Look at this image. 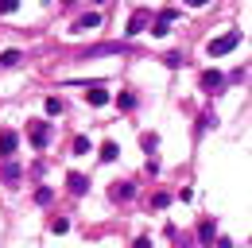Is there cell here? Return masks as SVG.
<instances>
[{"label": "cell", "mask_w": 252, "mask_h": 248, "mask_svg": "<svg viewBox=\"0 0 252 248\" xmlns=\"http://www.w3.org/2000/svg\"><path fill=\"white\" fill-rule=\"evenodd\" d=\"M221 86H225V78H221L218 70H206V74H202V90L206 93H218Z\"/></svg>", "instance_id": "9"}, {"label": "cell", "mask_w": 252, "mask_h": 248, "mask_svg": "<svg viewBox=\"0 0 252 248\" xmlns=\"http://www.w3.org/2000/svg\"><path fill=\"white\" fill-rule=\"evenodd\" d=\"M144 28H148V8H140V12H132V20H128V31H125V35H140Z\"/></svg>", "instance_id": "7"}, {"label": "cell", "mask_w": 252, "mask_h": 248, "mask_svg": "<svg viewBox=\"0 0 252 248\" xmlns=\"http://www.w3.org/2000/svg\"><path fill=\"white\" fill-rule=\"evenodd\" d=\"M167 202H171V194H163V190H159L156 198H152V206H156V210H163V206H167Z\"/></svg>", "instance_id": "23"}, {"label": "cell", "mask_w": 252, "mask_h": 248, "mask_svg": "<svg viewBox=\"0 0 252 248\" xmlns=\"http://www.w3.org/2000/svg\"><path fill=\"white\" fill-rule=\"evenodd\" d=\"M190 8H206V4H210V0H187Z\"/></svg>", "instance_id": "24"}, {"label": "cell", "mask_w": 252, "mask_h": 248, "mask_svg": "<svg viewBox=\"0 0 252 248\" xmlns=\"http://www.w3.org/2000/svg\"><path fill=\"white\" fill-rule=\"evenodd\" d=\"M121 109H136V93H121Z\"/></svg>", "instance_id": "22"}, {"label": "cell", "mask_w": 252, "mask_h": 248, "mask_svg": "<svg viewBox=\"0 0 252 248\" xmlns=\"http://www.w3.org/2000/svg\"><path fill=\"white\" fill-rule=\"evenodd\" d=\"M94 4H105V0H94Z\"/></svg>", "instance_id": "25"}, {"label": "cell", "mask_w": 252, "mask_h": 248, "mask_svg": "<svg viewBox=\"0 0 252 248\" xmlns=\"http://www.w3.org/2000/svg\"><path fill=\"white\" fill-rule=\"evenodd\" d=\"M109 198H113V202H132V198H136V186L132 183H113Z\"/></svg>", "instance_id": "6"}, {"label": "cell", "mask_w": 252, "mask_h": 248, "mask_svg": "<svg viewBox=\"0 0 252 248\" xmlns=\"http://www.w3.org/2000/svg\"><path fill=\"white\" fill-rule=\"evenodd\" d=\"M94 28H101V16H97V12H86V16L74 24V31H94Z\"/></svg>", "instance_id": "11"}, {"label": "cell", "mask_w": 252, "mask_h": 248, "mask_svg": "<svg viewBox=\"0 0 252 248\" xmlns=\"http://www.w3.org/2000/svg\"><path fill=\"white\" fill-rule=\"evenodd\" d=\"M66 229H70V221H66V217H59V221H51V233H59V237H63Z\"/></svg>", "instance_id": "20"}, {"label": "cell", "mask_w": 252, "mask_h": 248, "mask_svg": "<svg viewBox=\"0 0 252 248\" xmlns=\"http://www.w3.org/2000/svg\"><path fill=\"white\" fill-rule=\"evenodd\" d=\"M28 140H32L35 152H47V144H51V124H47V121H32V128H28Z\"/></svg>", "instance_id": "3"}, {"label": "cell", "mask_w": 252, "mask_h": 248, "mask_svg": "<svg viewBox=\"0 0 252 248\" xmlns=\"http://www.w3.org/2000/svg\"><path fill=\"white\" fill-rule=\"evenodd\" d=\"M128 51H132L128 43H97V47H86V51H82V62L105 59V55H128Z\"/></svg>", "instance_id": "2"}, {"label": "cell", "mask_w": 252, "mask_h": 248, "mask_svg": "<svg viewBox=\"0 0 252 248\" xmlns=\"http://www.w3.org/2000/svg\"><path fill=\"white\" fill-rule=\"evenodd\" d=\"M20 62H24V55H20V51H4V55H0V66H4V70L20 66Z\"/></svg>", "instance_id": "13"}, {"label": "cell", "mask_w": 252, "mask_h": 248, "mask_svg": "<svg viewBox=\"0 0 252 248\" xmlns=\"http://www.w3.org/2000/svg\"><path fill=\"white\" fill-rule=\"evenodd\" d=\"M66 186H70V194H86V190H90V179L78 175V171H70V175H66Z\"/></svg>", "instance_id": "8"}, {"label": "cell", "mask_w": 252, "mask_h": 248, "mask_svg": "<svg viewBox=\"0 0 252 248\" xmlns=\"http://www.w3.org/2000/svg\"><path fill=\"white\" fill-rule=\"evenodd\" d=\"M237 47H241V31H225L218 39H210L206 55H210V59H221V55H229V51H237Z\"/></svg>", "instance_id": "1"}, {"label": "cell", "mask_w": 252, "mask_h": 248, "mask_svg": "<svg viewBox=\"0 0 252 248\" xmlns=\"http://www.w3.org/2000/svg\"><path fill=\"white\" fill-rule=\"evenodd\" d=\"M43 109H47V117H59V113H63V101H59V97H47Z\"/></svg>", "instance_id": "14"}, {"label": "cell", "mask_w": 252, "mask_h": 248, "mask_svg": "<svg viewBox=\"0 0 252 248\" xmlns=\"http://www.w3.org/2000/svg\"><path fill=\"white\" fill-rule=\"evenodd\" d=\"M16 148H20V136L4 128V132H0V159H12V155H16Z\"/></svg>", "instance_id": "5"}, {"label": "cell", "mask_w": 252, "mask_h": 248, "mask_svg": "<svg viewBox=\"0 0 252 248\" xmlns=\"http://www.w3.org/2000/svg\"><path fill=\"white\" fill-rule=\"evenodd\" d=\"M0 175H4V183H16V179H20V167H16V163H12V159H8V163H4V171H0Z\"/></svg>", "instance_id": "15"}, {"label": "cell", "mask_w": 252, "mask_h": 248, "mask_svg": "<svg viewBox=\"0 0 252 248\" xmlns=\"http://www.w3.org/2000/svg\"><path fill=\"white\" fill-rule=\"evenodd\" d=\"M90 148H94L90 136H78V140H74V155H90Z\"/></svg>", "instance_id": "17"}, {"label": "cell", "mask_w": 252, "mask_h": 248, "mask_svg": "<svg viewBox=\"0 0 252 248\" xmlns=\"http://www.w3.org/2000/svg\"><path fill=\"white\" fill-rule=\"evenodd\" d=\"M86 101H90L94 109H105V105H109V93L101 90V86H94V90H90V97H86Z\"/></svg>", "instance_id": "12"}, {"label": "cell", "mask_w": 252, "mask_h": 248, "mask_svg": "<svg viewBox=\"0 0 252 248\" xmlns=\"http://www.w3.org/2000/svg\"><path fill=\"white\" fill-rule=\"evenodd\" d=\"M198 241H202V245H214V241H218V225H214V221H202V225H198Z\"/></svg>", "instance_id": "10"}, {"label": "cell", "mask_w": 252, "mask_h": 248, "mask_svg": "<svg viewBox=\"0 0 252 248\" xmlns=\"http://www.w3.org/2000/svg\"><path fill=\"white\" fill-rule=\"evenodd\" d=\"M175 16H179L175 8H163V12L156 16V28H152V35H159V39H163V35H171V24H175Z\"/></svg>", "instance_id": "4"}, {"label": "cell", "mask_w": 252, "mask_h": 248, "mask_svg": "<svg viewBox=\"0 0 252 248\" xmlns=\"http://www.w3.org/2000/svg\"><path fill=\"white\" fill-rule=\"evenodd\" d=\"M183 62H187V59H183V55H179V51H171V55H167V66H171V70H179V66H183Z\"/></svg>", "instance_id": "21"}, {"label": "cell", "mask_w": 252, "mask_h": 248, "mask_svg": "<svg viewBox=\"0 0 252 248\" xmlns=\"http://www.w3.org/2000/svg\"><path fill=\"white\" fill-rule=\"evenodd\" d=\"M117 155H121V148H117V144H105V148H101V159H105V163H113Z\"/></svg>", "instance_id": "18"}, {"label": "cell", "mask_w": 252, "mask_h": 248, "mask_svg": "<svg viewBox=\"0 0 252 248\" xmlns=\"http://www.w3.org/2000/svg\"><path fill=\"white\" fill-rule=\"evenodd\" d=\"M20 8V0H0V16H12Z\"/></svg>", "instance_id": "19"}, {"label": "cell", "mask_w": 252, "mask_h": 248, "mask_svg": "<svg viewBox=\"0 0 252 248\" xmlns=\"http://www.w3.org/2000/svg\"><path fill=\"white\" fill-rule=\"evenodd\" d=\"M51 198H55L51 186H39V190H35V202H39V206H51Z\"/></svg>", "instance_id": "16"}]
</instances>
